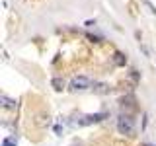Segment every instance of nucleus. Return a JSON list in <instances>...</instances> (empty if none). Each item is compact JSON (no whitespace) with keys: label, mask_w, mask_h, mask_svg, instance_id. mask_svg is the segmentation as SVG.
<instances>
[{"label":"nucleus","mask_w":156,"mask_h":146,"mask_svg":"<svg viewBox=\"0 0 156 146\" xmlns=\"http://www.w3.org/2000/svg\"><path fill=\"white\" fill-rule=\"evenodd\" d=\"M104 117H105L104 113H98V115H84V117H80L76 123H78V125H92V123H98V121H101Z\"/></svg>","instance_id":"nucleus-3"},{"label":"nucleus","mask_w":156,"mask_h":146,"mask_svg":"<svg viewBox=\"0 0 156 146\" xmlns=\"http://www.w3.org/2000/svg\"><path fill=\"white\" fill-rule=\"evenodd\" d=\"M125 61H127V58H123L121 53H115V62H117V64H125Z\"/></svg>","instance_id":"nucleus-7"},{"label":"nucleus","mask_w":156,"mask_h":146,"mask_svg":"<svg viewBox=\"0 0 156 146\" xmlns=\"http://www.w3.org/2000/svg\"><path fill=\"white\" fill-rule=\"evenodd\" d=\"M117 130H119L121 134L131 136V134L135 133V123H133V119H131L129 115H121L119 119H117Z\"/></svg>","instance_id":"nucleus-1"},{"label":"nucleus","mask_w":156,"mask_h":146,"mask_svg":"<svg viewBox=\"0 0 156 146\" xmlns=\"http://www.w3.org/2000/svg\"><path fill=\"white\" fill-rule=\"evenodd\" d=\"M2 101H4V105H6V107H14V105H16V101H14V99H8L6 96H2Z\"/></svg>","instance_id":"nucleus-6"},{"label":"nucleus","mask_w":156,"mask_h":146,"mask_svg":"<svg viewBox=\"0 0 156 146\" xmlns=\"http://www.w3.org/2000/svg\"><path fill=\"white\" fill-rule=\"evenodd\" d=\"M51 86L55 88L57 92H62V90H65V80H62V78H53V80H51Z\"/></svg>","instance_id":"nucleus-4"},{"label":"nucleus","mask_w":156,"mask_h":146,"mask_svg":"<svg viewBox=\"0 0 156 146\" xmlns=\"http://www.w3.org/2000/svg\"><path fill=\"white\" fill-rule=\"evenodd\" d=\"M92 88V80L86 76H76L70 80V92H82V90H88Z\"/></svg>","instance_id":"nucleus-2"},{"label":"nucleus","mask_w":156,"mask_h":146,"mask_svg":"<svg viewBox=\"0 0 156 146\" xmlns=\"http://www.w3.org/2000/svg\"><path fill=\"white\" fill-rule=\"evenodd\" d=\"M2 146H18V144H16V140H12V138H4Z\"/></svg>","instance_id":"nucleus-8"},{"label":"nucleus","mask_w":156,"mask_h":146,"mask_svg":"<svg viewBox=\"0 0 156 146\" xmlns=\"http://www.w3.org/2000/svg\"><path fill=\"white\" fill-rule=\"evenodd\" d=\"M146 146H152V144H146Z\"/></svg>","instance_id":"nucleus-9"},{"label":"nucleus","mask_w":156,"mask_h":146,"mask_svg":"<svg viewBox=\"0 0 156 146\" xmlns=\"http://www.w3.org/2000/svg\"><path fill=\"white\" fill-rule=\"evenodd\" d=\"M94 90L98 92V94H105V92H109V88H107L105 84H100L98 88H94Z\"/></svg>","instance_id":"nucleus-5"}]
</instances>
